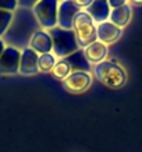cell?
<instances>
[{
    "label": "cell",
    "mask_w": 142,
    "mask_h": 152,
    "mask_svg": "<svg viewBox=\"0 0 142 152\" xmlns=\"http://www.w3.org/2000/svg\"><path fill=\"white\" fill-rule=\"evenodd\" d=\"M38 29H41V27L33 15L32 9L18 7L13 13V20L1 39L7 46L23 50L29 46V42Z\"/></svg>",
    "instance_id": "obj_1"
},
{
    "label": "cell",
    "mask_w": 142,
    "mask_h": 152,
    "mask_svg": "<svg viewBox=\"0 0 142 152\" xmlns=\"http://www.w3.org/2000/svg\"><path fill=\"white\" fill-rule=\"evenodd\" d=\"M93 74L106 87L121 88L127 83V71L121 64L113 60H103L93 67Z\"/></svg>",
    "instance_id": "obj_2"
},
{
    "label": "cell",
    "mask_w": 142,
    "mask_h": 152,
    "mask_svg": "<svg viewBox=\"0 0 142 152\" xmlns=\"http://www.w3.org/2000/svg\"><path fill=\"white\" fill-rule=\"evenodd\" d=\"M49 34L53 42V55L56 57L64 59L79 49L74 29H63L60 27H55L49 29Z\"/></svg>",
    "instance_id": "obj_3"
},
{
    "label": "cell",
    "mask_w": 142,
    "mask_h": 152,
    "mask_svg": "<svg viewBox=\"0 0 142 152\" xmlns=\"http://www.w3.org/2000/svg\"><path fill=\"white\" fill-rule=\"evenodd\" d=\"M73 29H74V32H75V37H77L78 48L85 49V48L89 46L91 43L98 41L96 24L92 21V18L89 17V14H88L85 10H81V11L75 15Z\"/></svg>",
    "instance_id": "obj_4"
},
{
    "label": "cell",
    "mask_w": 142,
    "mask_h": 152,
    "mask_svg": "<svg viewBox=\"0 0 142 152\" xmlns=\"http://www.w3.org/2000/svg\"><path fill=\"white\" fill-rule=\"evenodd\" d=\"M60 0H39L32 7V13L42 29L49 31L57 27V9Z\"/></svg>",
    "instance_id": "obj_5"
},
{
    "label": "cell",
    "mask_w": 142,
    "mask_h": 152,
    "mask_svg": "<svg viewBox=\"0 0 142 152\" xmlns=\"http://www.w3.org/2000/svg\"><path fill=\"white\" fill-rule=\"evenodd\" d=\"M81 11L74 0H60L57 9V27L63 29H73L75 15Z\"/></svg>",
    "instance_id": "obj_6"
},
{
    "label": "cell",
    "mask_w": 142,
    "mask_h": 152,
    "mask_svg": "<svg viewBox=\"0 0 142 152\" xmlns=\"http://www.w3.org/2000/svg\"><path fill=\"white\" fill-rule=\"evenodd\" d=\"M20 57H21V50L13 46H6L4 52L0 56V74L14 75L18 73Z\"/></svg>",
    "instance_id": "obj_7"
},
{
    "label": "cell",
    "mask_w": 142,
    "mask_h": 152,
    "mask_svg": "<svg viewBox=\"0 0 142 152\" xmlns=\"http://www.w3.org/2000/svg\"><path fill=\"white\" fill-rule=\"evenodd\" d=\"M92 84L91 73H84V71H73L68 77L64 80V87L67 91L73 94H79L87 91Z\"/></svg>",
    "instance_id": "obj_8"
},
{
    "label": "cell",
    "mask_w": 142,
    "mask_h": 152,
    "mask_svg": "<svg viewBox=\"0 0 142 152\" xmlns=\"http://www.w3.org/2000/svg\"><path fill=\"white\" fill-rule=\"evenodd\" d=\"M38 55H45V53H53V42L49 31L46 29H38L33 34L32 39L29 42V46Z\"/></svg>",
    "instance_id": "obj_9"
},
{
    "label": "cell",
    "mask_w": 142,
    "mask_h": 152,
    "mask_svg": "<svg viewBox=\"0 0 142 152\" xmlns=\"http://www.w3.org/2000/svg\"><path fill=\"white\" fill-rule=\"evenodd\" d=\"M38 59L39 55L31 49V48H25L21 50V57H20V74L23 75H33L36 74L38 70Z\"/></svg>",
    "instance_id": "obj_10"
},
{
    "label": "cell",
    "mask_w": 142,
    "mask_h": 152,
    "mask_svg": "<svg viewBox=\"0 0 142 152\" xmlns=\"http://www.w3.org/2000/svg\"><path fill=\"white\" fill-rule=\"evenodd\" d=\"M96 35L98 41L103 42L105 45L113 43L123 35V28L117 27L110 21H105V23L96 25Z\"/></svg>",
    "instance_id": "obj_11"
},
{
    "label": "cell",
    "mask_w": 142,
    "mask_h": 152,
    "mask_svg": "<svg viewBox=\"0 0 142 152\" xmlns=\"http://www.w3.org/2000/svg\"><path fill=\"white\" fill-rule=\"evenodd\" d=\"M85 11L89 14L92 21L96 25H99V24L105 23V21H109L111 9H110L107 0H93L92 4L85 9Z\"/></svg>",
    "instance_id": "obj_12"
},
{
    "label": "cell",
    "mask_w": 142,
    "mask_h": 152,
    "mask_svg": "<svg viewBox=\"0 0 142 152\" xmlns=\"http://www.w3.org/2000/svg\"><path fill=\"white\" fill-rule=\"evenodd\" d=\"M107 45H105L100 41H95L93 43H91L89 46H87L84 49V53L87 56V59L89 60V63H100L106 59L107 56Z\"/></svg>",
    "instance_id": "obj_13"
},
{
    "label": "cell",
    "mask_w": 142,
    "mask_h": 152,
    "mask_svg": "<svg viewBox=\"0 0 142 152\" xmlns=\"http://www.w3.org/2000/svg\"><path fill=\"white\" fill-rule=\"evenodd\" d=\"M131 17H133V7L127 3V4L121 6V7L111 9V11H110L109 21H110V23H113L114 25H117V27L124 28L127 24L130 23Z\"/></svg>",
    "instance_id": "obj_14"
},
{
    "label": "cell",
    "mask_w": 142,
    "mask_h": 152,
    "mask_svg": "<svg viewBox=\"0 0 142 152\" xmlns=\"http://www.w3.org/2000/svg\"><path fill=\"white\" fill-rule=\"evenodd\" d=\"M64 60L70 64L73 71L89 73V70H91V63H89V60L87 59V56L84 53V49H78L77 52H74L70 56L64 57Z\"/></svg>",
    "instance_id": "obj_15"
},
{
    "label": "cell",
    "mask_w": 142,
    "mask_h": 152,
    "mask_svg": "<svg viewBox=\"0 0 142 152\" xmlns=\"http://www.w3.org/2000/svg\"><path fill=\"white\" fill-rule=\"evenodd\" d=\"M55 64H56V56L53 53L39 55V59H38V70L39 71H43V73L52 71Z\"/></svg>",
    "instance_id": "obj_16"
},
{
    "label": "cell",
    "mask_w": 142,
    "mask_h": 152,
    "mask_svg": "<svg viewBox=\"0 0 142 152\" xmlns=\"http://www.w3.org/2000/svg\"><path fill=\"white\" fill-rule=\"evenodd\" d=\"M52 73H53V75H55L56 78L66 80L70 74L73 73V70H71L70 64L64 59H61V60H59V61H56V64H55V67H53V70H52Z\"/></svg>",
    "instance_id": "obj_17"
},
{
    "label": "cell",
    "mask_w": 142,
    "mask_h": 152,
    "mask_svg": "<svg viewBox=\"0 0 142 152\" xmlns=\"http://www.w3.org/2000/svg\"><path fill=\"white\" fill-rule=\"evenodd\" d=\"M11 20H13V13L0 10V38H3V35L6 34Z\"/></svg>",
    "instance_id": "obj_18"
},
{
    "label": "cell",
    "mask_w": 142,
    "mask_h": 152,
    "mask_svg": "<svg viewBox=\"0 0 142 152\" xmlns=\"http://www.w3.org/2000/svg\"><path fill=\"white\" fill-rule=\"evenodd\" d=\"M18 9V0H0V10L14 13Z\"/></svg>",
    "instance_id": "obj_19"
},
{
    "label": "cell",
    "mask_w": 142,
    "mask_h": 152,
    "mask_svg": "<svg viewBox=\"0 0 142 152\" xmlns=\"http://www.w3.org/2000/svg\"><path fill=\"white\" fill-rule=\"evenodd\" d=\"M39 0H18V7H24V9H32Z\"/></svg>",
    "instance_id": "obj_20"
},
{
    "label": "cell",
    "mask_w": 142,
    "mask_h": 152,
    "mask_svg": "<svg viewBox=\"0 0 142 152\" xmlns=\"http://www.w3.org/2000/svg\"><path fill=\"white\" fill-rule=\"evenodd\" d=\"M110 9H117V7H121V6L127 4L128 0H107Z\"/></svg>",
    "instance_id": "obj_21"
},
{
    "label": "cell",
    "mask_w": 142,
    "mask_h": 152,
    "mask_svg": "<svg viewBox=\"0 0 142 152\" xmlns=\"http://www.w3.org/2000/svg\"><path fill=\"white\" fill-rule=\"evenodd\" d=\"M74 1L79 6V9H87V7H89L92 4L93 0H74Z\"/></svg>",
    "instance_id": "obj_22"
},
{
    "label": "cell",
    "mask_w": 142,
    "mask_h": 152,
    "mask_svg": "<svg viewBox=\"0 0 142 152\" xmlns=\"http://www.w3.org/2000/svg\"><path fill=\"white\" fill-rule=\"evenodd\" d=\"M6 46H7V45H6V43H4V41H3V39L0 38V56H1V53L4 52Z\"/></svg>",
    "instance_id": "obj_23"
},
{
    "label": "cell",
    "mask_w": 142,
    "mask_h": 152,
    "mask_svg": "<svg viewBox=\"0 0 142 152\" xmlns=\"http://www.w3.org/2000/svg\"><path fill=\"white\" fill-rule=\"evenodd\" d=\"M133 3H135V4H141L142 3V0H131Z\"/></svg>",
    "instance_id": "obj_24"
}]
</instances>
